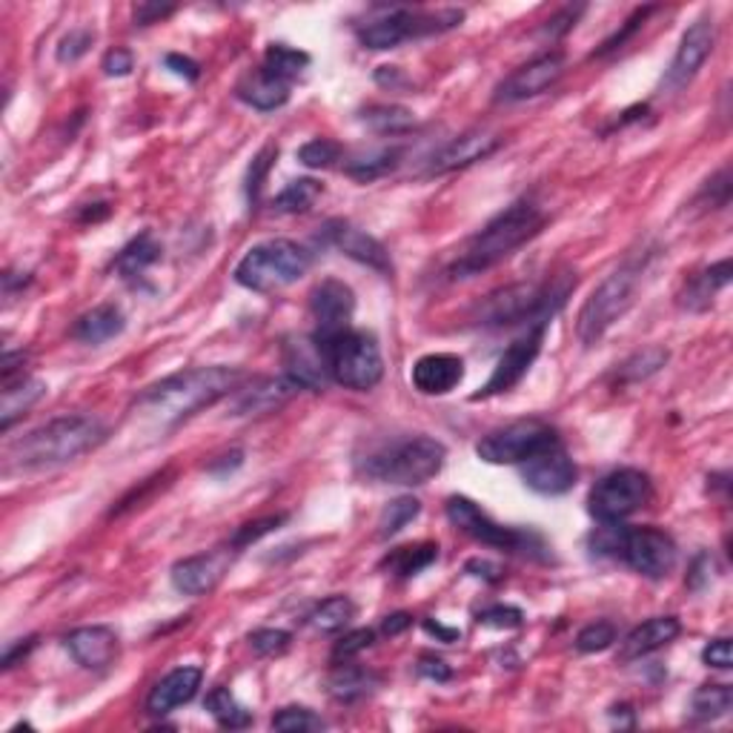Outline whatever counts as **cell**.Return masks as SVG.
Wrapping results in <instances>:
<instances>
[{
	"instance_id": "5bb4252c",
	"label": "cell",
	"mask_w": 733,
	"mask_h": 733,
	"mask_svg": "<svg viewBox=\"0 0 733 733\" xmlns=\"http://www.w3.org/2000/svg\"><path fill=\"white\" fill-rule=\"evenodd\" d=\"M713 43H717V24H713L710 15H702L699 21L687 26V33L679 40L677 55H673L668 73L661 78V92H679V89H685L710 57Z\"/></svg>"
},
{
	"instance_id": "4dcf8cb0",
	"label": "cell",
	"mask_w": 733,
	"mask_h": 733,
	"mask_svg": "<svg viewBox=\"0 0 733 733\" xmlns=\"http://www.w3.org/2000/svg\"><path fill=\"white\" fill-rule=\"evenodd\" d=\"M378 679L370 670L359 668V665H347V661H335V670L330 673V694L338 702H359L366 694H373V687Z\"/></svg>"
},
{
	"instance_id": "d4e9b609",
	"label": "cell",
	"mask_w": 733,
	"mask_h": 733,
	"mask_svg": "<svg viewBox=\"0 0 733 733\" xmlns=\"http://www.w3.org/2000/svg\"><path fill=\"white\" fill-rule=\"evenodd\" d=\"M201 679H204L201 668H192V665L169 670L167 677L160 679L158 685L150 691V696H146V713H152V717H167L176 708L195 699Z\"/></svg>"
},
{
	"instance_id": "681fc988",
	"label": "cell",
	"mask_w": 733,
	"mask_h": 733,
	"mask_svg": "<svg viewBox=\"0 0 733 733\" xmlns=\"http://www.w3.org/2000/svg\"><path fill=\"white\" fill-rule=\"evenodd\" d=\"M275 155H279V146H263L261 152H258L256 158H253V164H249V172H247V195L249 201H258V192H261L263 187V178H267V172H270L272 160H275Z\"/></svg>"
},
{
	"instance_id": "3957f363",
	"label": "cell",
	"mask_w": 733,
	"mask_h": 733,
	"mask_svg": "<svg viewBox=\"0 0 733 733\" xmlns=\"http://www.w3.org/2000/svg\"><path fill=\"white\" fill-rule=\"evenodd\" d=\"M544 213L530 201H516L499 216L485 223V230H478L464 247V253L450 263L447 275L453 281L473 279L485 270L511 258L518 247H525L527 241L536 239L544 230Z\"/></svg>"
},
{
	"instance_id": "52a82bcc",
	"label": "cell",
	"mask_w": 733,
	"mask_h": 733,
	"mask_svg": "<svg viewBox=\"0 0 733 733\" xmlns=\"http://www.w3.org/2000/svg\"><path fill=\"white\" fill-rule=\"evenodd\" d=\"M312 256L290 239L261 241L235 267V281L253 293H275L307 275Z\"/></svg>"
},
{
	"instance_id": "f907efd6",
	"label": "cell",
	"mask_w": 733,
	"mask_h": 733,
	"mask_svg": "<svg viewBox=\"0 0 733 733\" xmlns=\"http://www.w3.org/2000/svg\"><path fill=\"white\" fill-rule=\"evenodd\" d=\"M522 622H525V614H522L518 607H511V605L487 607V610L478 614V625H485V628L513 630V628H522Z\"/></svg>"
},
{
	"instance_id": "9f6ffc18",
	"label": "cell",
	"mask_w": 733,
	"mask_h": 733,
	"mask_svg": "<svg viewBox=\"0 0 733 733\" xmlns=\"http://www.w3.org/2000/svg\"><path fill=\"white\" fill-rule=\"evenodd\" d=\"M132 15H136L138 26H150L158 24V21H167L169 15H176V7L172 3H138L132 9Z\"/></svg>"
},
{
	"instance_id": "4fadbf2b",
	"label": "cell",
	"mask_w": 733,
	"mask_h": 733,
	"mask_svg": "<svg viewBox=\"0 0 733 733\" xmlns=\"http://www.w3.org/2000/svg\"><path fill=\"white\" fill-rule=\"evenodd\" d=\"M447 518L453 522L462 533H467L471 539L481 544H490V548L507 550V553H536L533 544L536 542L530 533H522L516 527H504L499 522L487 516L481 507H478L473 499L467 496H450L447 499Z\"/></svg>"
},
{
	"instance_id": "83f0119b",
	"label": "cell",
	"mask_w": 733,
	"mask_h": 733,
	"mask_svg": "<svg viewBox=\"0 0 733 733\" xmlns=\"http://www.w3.org/2000/svg\"><path fill=\"white\" fill-rule=\"evenodd\" d=\"M235 95L253 110L272 112L284 106L290 101V83L287 80L275 78L267 69H256V73L244 75L235 87Z\"/></svg>"
},
{
	"instance_id": "7a4b0ae2",
	"label": "cell",
	"mask_w": 733,
	"mask_h": 733,
	"mask_svg": "<svg viewBox=\"0 0 733 733\" xmlns=\"http://www.w3.org/2000/svg\"><path fill=\"white\" fill-rule=\"evenodd\" d=\"M106 439V427L95 415H61L24 433L7 445V471H52L95 450Z\"/></svg>"
},
{
	"instance_id": "2e32d148",
	"label": "cell",
	"mask_w": 733,
	"mask_h": 733,
	"mask_svg": "<svg viewBox=\"0 0 733 733\" xmlns=\"http://www.w3.org/2000/svg\"><path fill=\"white\" fill-rule=\"evenodd\" d=\"M310 310L316 319L312 342H330L344 330H350L352 312H356V295L338 279L321 281L310 293Z\"/></svg>"
},
{
	"instance_id": "1f68e13d",
	"label": "cell",
	"mask_w": 733,
	"mask_h": 733,
	"mask_svg": "<svg viewBox=\"0 0 733 733\" xmlns=\"http://www.w3.org/2000/svg\"><path fill=\"white\" fill-rule=\"evenodd\" d=\"M160 258V244L155 241L152 232H144L120 249L118 258H115V270H118L120 279H138L150 270L152 263Z\"/></svg>"
},
{
	"instance_id": "e0dca14e",
	"label": "cell",
	"mask_w": 733,
	"mask_h": 733,
	"mask_svg": "<svg viewBox=\"0 0 733 733\" xmlns=\"http://www.w3.org/2000/svg\"><path fill=\"white\" fill-rule=\"evenodd\" d=\"M232 553H235V548L230 544V548L209 550V553L181 558V562L172 565L169 579H172L176 590H181L187 596H207V593H213L221 584V579L230 570Z\"/></svg>"
},
{
	"instance_id": "9c48e42d",
	"label": "cell",
	"mask_w": 733,
	"mask_h": 733,
	"mask_svg": "<svg viewBox=\"0 0 733 733\" xmlns=\"http://www.w3.org/2000/svg\"><path fill=\"white\" fill-rule=\"evenodd\" d=\"M445 459L447 447L441 441L430 439V436H413V439H404L382 453L370 455L364 473L384 485L419 487L430 481L433 476H439Z\"/></svg>"
},
{
	"instance_id": "4316f807",
	"label": "cell",
	"mask_w": 733,
	"mask_h": 733,
	"mask_svg": "<svg viewBox=\"0 0 733 733\" xmlns=\"http://www.w3.org/2000/svg\"><path fill=\"white\" fill-rule=\"evenodd\" d=\"M284 364H287V378H293L301 390H321L327 382V361L321 356L319 344L295 342L287 344L284 350Z\"/></svg>"
},
{
	"instance_id": "8992f818",
	"label": "cell",
	"mask_w": 733,
	"mask_h": 733,
	"mask_svg": "<svg viewBox=\"0 0 733 733\" xmlns=\"http://www.w3.org/2000/svg\"><path fill=\"white\" fill-rule=\"evenodd\" d=\"M576 287V275L553 284H511L496 290L478 304L476 319L485 327H513V324H550L553 312L565 304L567 293Z\"/></svg>"
},
{
	"instance_id": "6da1fadb",
	"label": "cell",
	"mask_w": 733,
	"mask_h": 733,
	"mask_svg": "<svg viewBox=\"0 0 733 733\" xmlns=\"http://www.w3.org/2000/svg\"><path fill=\"white\" fill-rule=\"evenodd\" d=\"M239 382L241 370L235 366H190L146 387L132 404V413L152 427L169 430L204 407L232 396L239 390Z\"/></svg>"
},
{
	"instance_id": "11a10c76",
	"label": "cell",
	"mask_w": 733,
	"mask_h": 733,
	"mask_svg": "<svg viewBox=\"0 0 733 733\" xmlns=\"http://www.w3.org/2000/svg\"><path fill=\"white\" fill-rule=\"evenodd\" d=\"M651 12H654V9H651V7H645V9H636V12H633V17H630L628 24H625V29H622V33H616L614 38H610V40H605V43H602V49H599V55H605V52H614V49L625 47V40H628L630 35L636 33L639 26L645 24V17L651 15Z\"/></svg>"
},
{
	"instance_id": "cb8c5ba5",
	"label": "cell",
	"mask_w": 733,
	"mask_h": 733,
	"mask_svg": "<svg viewBox=\"0 0 733 733\" xmlns=\"http://www.w3.org/2000/svg\"><path fill=\"white\" fill-rule=\"evenodd\" d=\"M464 378V361L453 352H430L413 364L410 382L424 396H447Z\"/></svg>"
},
{
	"instance_id": "6f0895ef",
	"label": "cell",
	"mask_w": 733,
	"mask_h": 733,
	"mask_svg": "<svg viewBox=\"0 0 733 733\" xmlns=\"http://www.w3.org/2000/svg\"><path fill=\"white\" fill-rule=\"evenodd\" d=\"M415 670H419V677L433 679V682H447V679L453 677L450 665H447L445 659H436V656H422L419 665H415Z\"/></svg>"
},
{
	"instance_id": "ee69618b",
	"label": "cell",
	"mask_w": 733,
	"mask_h": 733,
	"mask_svg": "<svg viewBox=\"0 0 733 733\" xmlns=\"http://www.w3.org/2000/svg\"><path fill=\"white\" fill-rule=\"evenodd\" d=\"M342 158V146L330 141V138H316V141H307V144L298 150V160L304 167L310 169H324L333 167L335 160Z\"/></svg>"
},
{
	"instance_id": "6125c7cd",
	"label": "cell",
	"mask_w": 733,
	"mask_h": 733,
	"mask_svg": "<svg viewBox=\"0 0 733 733\" xmlns=\"http://www.w3.org/2000/svg\"><path fill=\"white\" fill-rule=\"evenodd\" d=\"M424 630L430 633V636H439L441 642H455V639H462V633L455 628H445V625L433 622V619H424Z\"/></svg>"
},
{
	"instance_id": "7402d4cb",
	"label": "cell",
	"mask_w": 733,
	"mask_h": 733,
	"mask_svg": "<svg viewBox=\"0 0 733 733\" xmlns=\"http://www.w3.org/2000/svg\"><path fill=\"white\" fill-rule=\"evenodd\" d=\"M324 235H327L333 247L342 249L344 256L356 258L359 263H366V267H373L378 272H393L390 253L384 249L382 241H375L373 235H366L359 227H352L347 221H330L324 227Z\"/></svg>"
},
{
	"instance_id": "8fae6325",
	"label": "cell",
	"mask_w": 733,
	"mask_h": 733,
	"mask_svg": "<svg viewBox=\"0 0 733 733\" xmlns=\"http://www.w3.org/2000/svg\"><path fill=\"white\" fill-rule=\"evenodd\" d=\"M651 496H654V487L647 473L636 467H619L593 485L588 496V511L596 522H622L642 511L651 502Z\"/></svg>"
},
{
	"instance_id": "d6986e66",
	"label": "cell",
	"mask_w": 733,
	"mask_h": 733,
	"mask_svg": "<svg viewBox=\"0 0 733 733\" xmlns=\"http://www.w3.org/2000/svg\"><path fill=\"white\" fill-rule=\"evenodd\" d=\"M522 464H525L522 467L525 485L542 496H562L567 490H574L576 476H579L574 459L558 445L548 447V450L536 453L533 459H527Z\"/></svg>"
},
{
	"instance_id": "30bf717a",
	"label": "cell",
	"mask_w": 733,
	"mask_h": 733,
	"mask_svg": "<svg viewBox=\"0 0 733 733\" xmlns=\"http://www.w3.org/2000/svg\"><path fill=\"white\" fill-rule=\"evenodd\" d=\"M464 21L462 9H441V12H413V9H396L393 15L378 17L373 24L359 29V40L364 49H384L401 47L404 40L422 38V35L447 33Z\"/></svg>"
},
{
	"instance_id": "7dc6e473",
	"label": "cell",
	"mask_w": 733,
	"mask_h": 733,
	"mask_svg": "<svg viewBox=\"0 0 733 733\" xmlns=\"http://www.w3.org/2000/svg\"><path fill=\"white\" fill-rule=\"evenodd\" d=\"M249 645L258 656H281L290 647V633L287 630L261 628L256 633H249Z\"/></svg>"
},
{
	"instance_id": "ba28073f",
	"label": "cell",
	"mask_w": 733,
	"mask_h": 733,
	"mask_svg": "<svg viewBox=\"0 0 733 733\" xmlns=\"http://www.w3.org/2000/svg\"><path fill=\"white\" fill-rule=\"evenodd\" d=\"M319 344L321 356L327 361V373L347 390L366 393L384 378L382 347L373 333L364 330H344L330 342Z\"/></svg>"
},
{
	"instance_id": "5b68a950",
	"label": "cell",
	"mask_w": 733,
	"mask_h": 733,
	"mask_svg": "<svg viewBox=\"0 0 733 733\" xmlns=\"http://www.w3.org/2000/svg\"><path fill=\"white\" fill-rule=\"evenodd\" d=\"M647 261H651V253H636V256H630L628 261L619 263V267H616V270L590 293V298L582 304V310H579V319H576V335H579V342H582L584 347H593V344L602 342L607 330L614 327L616 321L622 319L625 312L633 307L639 284H642V275H645L647 270Z\"/></svg>"
},
{
	"instance_id": "680465c9",
	"label": "cell",
	"mask_w": 733,
	"mask_h": 733,
	"mask_svg": "<svg viewBox=\"0 0 733 733\" xmlns=\"http://www.w3.org/2000/svg\"><path fill=\"white\" fill-rule=\"evenodd\" d=\"M164 64H167L169 73L178 75V78H183V80H198V75H201V66L195 64L192 57L176 55V52H172V55H167V61H164Z\"/></svg>"
},
{
	"instance_id": "f546056e",
	"label": "cell",
	"mask_w": 733,
	"mask_h": 733,
	"mask_svg": "<svg viewBox=\"0 0 733 733\" xmlns=\"http://www.w3.org/2000/svg\"><path fill=\"white\" fill-rule=\"evenodd\" d=\"M124 330V312L115 304H101L75 321L73 335L83 344H104Z\"/></svg>"
},
{
	"instance_id": "f6af8a7d",
	"label": "cell",
	"mask_w": 733,
	"mask_h": 733,
	"mask_svg": "<svg viewBox=\"0 0 733 733\" xmlns=\"http://www.w3.org/2000/svg\"><path fill=\"white\" fill-rule=\"evenodd\" d=\"M616 642V628L610 622H593L579 630L576 636V651L579 654H602Z\"/></svg>"
},
{
	"instance_id": "8d00e7d4",
	"label": "cell",
	"mask_w": 733,
	"mask_h": 733,
	"mask_svg": "<svg viewBox=\"0 0 733 733\" xmlns=\"http://www.w3.org/2000/svg\"><path fill=\"white\" fill-rule=\"evenodd\" d=\"M204 708L209 710V717L216 719L221 728H247L253 722V713L244 705H239V699L227 687H213L207 694V702H204Z\"/></svg>"
},
{
	"instance_id": "836d02e7",
	"label": "cell",
	"mask_w": 733,
	"mask_h": 733,
	"mask_svg": "<svg viewBox=\"0 0 733 733\" xmlns=\"http://www.w3.org/2000/svg\"><path fill=\"white\" fill-rule=\"evenodd\" d=\"M319 195L321 183L316 178H298V181H290L275 195L272 207H275V213H284V216H298V213H307L319 201Z\"/></svg>"
},
{
	"instance_id": "ffe728a7",
	"label": "cell",
	"mask_w": 733,
	"mask_h": 733,
	"mask_svg": "<svg viewBox=\"0 0 733 733\" xmlns=\"http://www.w3.org/2000/svg\"><path fill=\"white\" fill-rule=\"evenodd\" d=\"M502 141L504 138L499 132H490V129L462 132V136L453 138L450 144H445L433 155L430 164H427V176H447V172H455V169L471 167L476 160L490 158L502 146Z\"/></svg>"
},
{
	"instance_id": "91938a15",
	"label": "cell",
	"mask_w": 733,
	"mask_h": 733,
	"mask_svg": "<svg viewBox=\"0 0 733 733\" xmlns=\"http://www.w3.org/2000/svg\"><path fill=\"white\" fill-rule=\"evenodd\" d=\"M35 647V636H26V639H17V642H9L7 654H3V668H15L17 659H24L29 651Z\"/></svg>"
},
{
	"instance_id": "9a60e30c",
	"label": "cell",
	"mask_w": 733,
	"mask_h": 733,
	"mask_svg": "<svg viewBox=\"0 0 733 733\" xmlns=\"http://www.w3.org/2000/svg\"><path fill=\"white\" fill-rule=\"evenodd\" d=\"M544 333H548V324H533V327L527 330L522 338H516V342H513L511 347L502 352V356H499V361H496V366H493V373H490L487 384L481 387V393H476V396H473V401L493 399V396L511 393L513 387H516V384L525 378L527 370L533 366L536 356L542 352Z\"/></svg>"
},
{
	"instance_id": "603a6c76",
	"label": "cell",
	"mask_w": 733,
	"mask_h": 733,
	"mask_svg": "<svg viewBox=\"0 0 733 733\" xmlns=\"http://www.w3.org/2000/svg\"><path fill=\"white\" fill-rule=\"evenodd\" d=\"M298 390L301 387L287 375H281V378H256L249 387H239L232 393V410H235V415L272 413V410L287 404Z\"/></svg>"
},
{
	"instance_id": "44dd1931",
	"label": "cell",
	"mask_w": 733,
	"mask_h": 733,
	"mask_svg": "<svg viewBox=\"0 0 733 733\" xmlns=\"http://www.w3.org/2000/svg\"><path fill=\"white\" fill-rule=\"evenodd\" d=\"M66 651L80 668L106 670L118 659V636L106 625H87L66 636Z\"/></svg>"
},
{
	"instance_id": "d6a6232c",
	"label": "cell",
	"mask_w": 733,
	"mask_h": 733,
	"mask_svg": "<svg viewBox=\"0 0 733 733\" xmlns=\"http://www.w3.org/2000/svg\"><path fill=\"white\" fill-rule=\"evenodd\" d=\"M361 120H364L373 132H378V136H401V132L415 127L413 112L399 104L366 106V110L361 112Z\"/></svg>"
},
{
	"instance_id": "7bdbcfd3",
	"label": "cell",
	"mask_w": 733,
	"mask_h": 733,
	"mask_svg": "<svg viewBox=\"0 0 733 733\" xmlns=\"http://www.w3.org/2000/svg\"><path fill=\"white\" fill-rule=\"evenodd\" d=\"M272 728L284 733H307V731H321L324 728V719L319 713H312L310 708H281L275 717H272Z\"/></svg>"
},
{
	"instance_id": "7c38bea8",
	"label": "cell",
	"mask_w": 733,
	"mask_h": 733,
	"mask_svg": "<svg viewBox=\"0 0 733 733\" xmlns=\"http://www.w3.org/2000/svg\"><path fill=\"white\" fill-rule=\"evenodd\" d=\"M553 445H558L556 430L539 419H527L485 436L476 445V455L487 464H522Z\"/></svg>"
},
{
	"instance_id": "d590c367",
	"label": "cell",
	"mask_w": 733,
	"mask_h": 733,
	"mask_svg": "<svg viewBox=\"0 0 733 733\" xmlns=\"http://www.w3.org/2000/svg\"><path fill=\"white\" fill-rule=\"evenodd\" d=\"M439 558V544L424 542V544H407V548L393 550L390 556L384 558V565L390 567L396 576H415L424 567H430Z\"/></svg>"
},
{
	"instance_id": "f35d334b",
	"label": "cell",
	"mask_w": 733,
	"mask_h": 733,
	"mask_svg": "<svg viewBox=\"0 0 733 733\" xmlns=\"http://www.w3.org/2000/svg\"><path fill=\"white\" fill-rule=\"evenodd\" d=\"M668 350L665 347H645V350L633 352L622 366H619V382L622 384H636L645 382L651 375H656L661 366L668 364Z\"/></svg>"
},
{
	"instance_id": "816d5d0a",
	"label": "cell",
	"mask_w": 733,
	"mask_h": 733,
	"mask_svg": "<svg viewBox=\"0 0 733 733\" xmlns=\"http://www.w3.org/2000/svg\"><path fill=\"white\" fill-rule=\"evenodd\" d=\"M92 40H95V35L89 33V29H73V33L61 40V47H57V61L61 64H75L78 57L87 55Z\"/></svg>"
},
{
	"instance_id": "bcb514c9",
	"label": "cell",
	"mask_w": 733,
	"mask_h": 733,
	"mask_svg": "<svg viewBox=\"0 0 733 733\" xmlns=\"http://www.w3.org/2000/svg\"><path fill=\"white\" fill-rule=\"evenodd\" d=\"M284 522H287V516H284V513H279V516L258 518V522H249V525L239 527V533L232 536V548H235V550L249 548V544H256L261 536L272 533V530H279Z\"/></svg>"
},
{
	"instance_id": "f5cc1de1",
	"label": "cell",
	"mask_w": 733,
	"mask_h": 733,
	"mask_svg": "<svg viewBox=\"0 0 733 733\" xmlns=\"http://www.w3.org/2000/svg\"><path fill=\"white\" fill-rule=\"evenodd\" d=\"M702 661H705L708 668H717V670L731 668V665H733L731 639L722 636V639H713V642H708V647L702 651Z\"/></svg>"
},
{
	"instance_id": "277c9868",
	"label": "cell",
	"mask_w": 733,
	"mask_h": 733,
	"mask_svg": "<svg viewBox=\"0 0 733 733\" xmlns=\"http://www.w3.org/2000/svg\"><path fill=\"white\" fill-rule=\"evenodd\" d=\"M590 548L599 556L622 558L630 570L647 579H665L677 567V542L659 527H622L602 522L590 536Z\"/></svg>"
},
{
	"instance_id": "94428289",
	"label": "cell",
	"mask_w": 733,
	"mask_h": 733,
	"mask_svg": "<svg viewBox=\"0 0 733 733\" xmlns=\"http://www.w3.org/2000/svg\"><path fill=\"white\" fill-rule=\"evenodd\" d=\"M410 625H413V616L410 614H393L382 622V633L384 636H399L401 630H407Z\"/></svg>"
},
{
	"instance_id": "60d3db41",
	"label": "cell",
	"mask_w": 733,
	"mask_h": 733,
	"mask_svg": "<svg viewBox=\"0 0 733 733\" xmlns=\"http://www.w3.org/2000/svg\"><path fill=\"white\" fill-rule=\"evenodd\" d=\"M733 691L731 685H702L691 699L696 719H722L731 713Z\"/></svg>"
},
{
	"instance_id": "ab89813d",
	"label": "cell",
	"mask_w": 733,
	"mask_h": 733,
	"mask_svg": "<svg viewBox=\"0 0 733 733\" xmlns=\"http://www.w3.org/2000/svg\"><path fill=\"white\" fill-rule=\"evenodd\" d=\"M419 513H422V502L413 499V496L393 499L382 511V516H378V539H390V536L401 533Z\"/></svg>"
},
{
	"instance_id": "ac0fdd59",
	"label": "cell",
	"mask_w": 733,
	"mask_h": 733,
	"mask_svg": "<svg viewBox=\"0 0 733 733\" xmlns=\"http://www.w3.org/2000/svg\"><path fill=\"white\" fill-rule=\"evenodd\" d=\"M562 75H565V55H562V52H544V55L533 57L530 64L518 66L516 73L499 87L496 101H502V104H516V101H527V98L542 95V92H548Z\"/></svg>"
},
{
	"instance_id": "db71d44e",
	"label": "cell",
	"mask_w": 733,
	"mask_h": 733,
	"mask_svg": "<svg viewBox=\"0 0 733 733\" xmlns=\"http://www.w3.org/2000/svg\"><path fill=\"white\" fill-rule=\"evenodd\" d=\"M132 66H136V57H132V52L124 47L110 49L104 55V73L110 75V78H124V75L132 73Z\"/></svg>"
},
{
	"instance_id": "e575fe53",
	"label": "cell",
	"mask_w": 733,
	"mask_h": 733,
	"mask_svg": "<svg viewBox=\"0 0 733 733\" xmlns=\"http://www.w3.org/2000/svg\"><path fill=\"white\" fill-rule=\"evenodd\" d=\"M307 66H310V55H307V52L287 47V43H272V47L263 52L261 69H267L270 75H275V78L287 80L290 83V80L298 78Z\"/></svg>"
},
{
	"instance_id": "c3c4849f",
	"label": "cell",
	"mask_w": 733,
	"mask_h": 733,
	"mask_svg": "<svg viewBox=\"0 0 733 733\" xmlns=\"http://www.w3.org/2000/svg\"><path fill=\"white\" fill-rule=\"evenodd\" d=\"M373 642H375V630H370V628L350 630V633H344V639H338V642H335L333 661L352 659V656H359L361 651H366V647L373 645Z\"/></svg>"
},
{
	"instance_id": "74e56055",
	"label": "cell",
	"mask_w": 733,
	"mask_h": 733,
	"mask_svg": "<svg viewBox=\"0 0 733 733\" xmlns=\"http://www.w3.org/2000/svg\"><path fill=\"white\" fill-rule=\"evenodd\" d=\"M352 616H356V605L350 602V596H330L312 610L310 622L321 633H338L350 625Z\"/></svg>"
},
{
	"instance_id": "484cf974",
	"label": "cell",
	"mask_w": 733,
	"mask_h": 733,
	"mask_svg": "<svg viewBox=\"0 0 733 733\" xmlns=\"http://www.w3.org/2000/svg\"><path fill=\"white\" fill-rule=\"evenodd\" d=\"M682 633V625H679L677 616H656V619H647L639 628H633L625 636L622 647H619V659L633 661L642 659V656L654 654L659 647L670 645L673 639Z\"/></svg>"
},
{
	"instance_id": "b9f144b4",
	"label": "cell",
	"mask_w": 733,
	"mask_h": 733,
	"mask_svg": "<svg viewBox=\"0 0 733 733\" xmlns=\"http://www.w3.org/2000/svg\"><path fill=\"white\" fill-rule=\"evenodd\" d=\"M401 158V150H382L375 155H364V158L352 160L347 167V176H352L356 181H373V178L387 176Z\"/></svg>"
},
{
	"instance_id": "f1b7e54d",
	"label": "cell",
	"mask_w": 733,
	"mask_h": 733,
	"mask_svg": "<svg viewBox=\"0 0 733 733\" xmlns=\"http://www.w3.org/2000/svg\"><path fill=\"white\" fill-rule=\"evenodd\" d=\"M47 393V384L38 378H26L21 375L17 382H3V401H0V427L3 433L21 419L33 404H38Z\"/></svg>"
}]
</instances>
